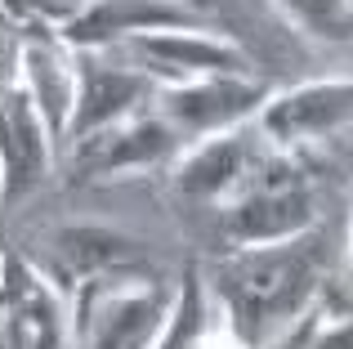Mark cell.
<instances>
[{
	"instance_id": "8992f818",
	"label": "cell",
	"mask_w": 353,
	"mask_h": 349,
	"mask_svg": "<svg viewBox=\"0 0 353 349\" xmlns=\"http://www.w3.org/2000/svg\"><path fill=\"white\" fill-rule=\"evenodd\" d=\"M264 139L277 152L300 157L313 143H327L331 134L353 126V77H327V81H304L295 90H282L264 103L255 117Z\"/></svg>"
},
{
	"instance_id": "7c38bea8",
	"label": "cell",
	"mask_w": 353,
	"mask_h": 349,
	"mask_svg": "<svg viewBox=\"0 0 353 349\" xmlns=\"http://www.w3.org/2000/svg\"><path fill=\"white\" fill-rule=\"evenodd\" d=\"M54 152H59V143H54L45 117L14 81L0 94V201L14 206V201L32 197L50 179Z\"/></svg>"
},
{
	"instance_id": "5bb4252c",
	"label": "cell",
	"mask_w": 353,
	"mask_h": 349,
	"mask_svg": "<svg viewBox=\"0 0 353 349\" xmlns=\"http://www.w3.org/2000/svg\"><path fill=\"white\" fill-rule=\"evenodd\" d=\"M50 251H54V269L50 282H68L77 296L85 282L94 278H112V273H143V242L117 233V228H99V224H68L50 233Z\"/></svg>"
},
{
	"instance_id": "e0dca14e",
	"label": "cell",
	"mask_w": 353,
	"mask_h": 349,
	"mask_svg": "<svg viewBox=\"0 0 353 349\" xmlns=\"http://www.w3.org/2000/svg\"><path fill=\"white\" fill-rule=\"evenodd\" d=\"M18 81V36L14 27H0V94Z\"/></svg>"
},
{
	"instance_id": "8fae6325",
	"label": "cell",
	"mask_w": 353,
	"mask_h": 349,
	"mask_svg": "<svg viewBox=\"0 0 353 349\" xmlns=\"http://www.w3.org/2000/svg\"><path fill=\"white\" fill-rule=\"evenodd\" d=\"M18 86L45 117L54 143H68L72 103H77V68H72V45L45 18H27L23 36H18Z\"/></svg>"
},
{
	"instance_id": "44dd1931",
	"label": "cell",
	"mask_w": 353,
	"mask_h": 349,
	"mask_svg": "<svg viewBox=\"0 0 353 349\" xmlns=\"http://www.w3.org/2000/svg\"><path fill=\"white\" fill-rule=\"evenodd\" d=\"M0 349H9V332H5V318H0Z\"/></svg>"
},
{
	"instance_id": "7402d4cb",
	"label": "cell",
	"mask_w": 353,
	"mask_h": 349,
	"mask_svg": "<svg viewBox=\"0 0 353 349\" xmlns=\"http://www.w3.org/2000/svg\"><path fill=\"white\" fill-rule=\"evenodd\" d=\"M9 9H14V18H23V5H18V0H9Z\"/></svg>"
},
{
	"instance_id": "ba28073f",
	"label": "cell",
	"mask_w": 353,
	"mask_h": 349,
	"mask_svg": "<svg viewBox=\"0 0 353 349\" xmlns=\"http://www.w3.org/2000/svg\"><path fill=\"white\" fill-rule=\"evenodd\" d=\"M179 152H183V134L152 103L148 112L125 117V121L72 143V170L81 179H117V174H130V170L165 166Z\"/></svg>"
},
{
	"instance_id": "7a4b0ae2",
	"label": "cell",
	"mask_w": 353,
	"mask_h": 349,
	"mask_svg": "<svg viewBox=\"0 0 353 349\" xmlns=\"http://www.w3.org/2000/svg\"><path fill=\"white\" fill-rule=\"evenodd\" d=\"M318 224V197L313 179L304 174L300 157L268 152L255 170L241 179L228 201H219V237L228 246H259L300 237Z\"/></svg>"
},
{
	"instance_id": "ffe728a7",
	"label": "cell",
	"mask_w": 353,
	"mask_h": 349,
	"mask_svg": "<svg viewBox=\"0 0 353 349\" xmlns=\"http://www.w3.org/2000/svg\"><path fill=\"white\" fill-rule=\"evenodd\" d=\"M18 18H14V9H9V0H0V27H14Z\"/></svg>"
},
{
	"instance_id": "d6986e66",
	"label": "cell",
	"mask_w": 353,
	"mask_h": 349,
	"mask_svg": "<svg viewBox=\"0 0 353 349\" xmlns=\"http://www.w3.org/2000/svg\"><path fill=\"white\" fill-rule=\"evenodd\" d=\"M170 5H179V9H188V14H197V18L210 23V5H215V0H170Z\"/></svg>"
},
{
	"instance_id": "5b68a950",
	"label": "cell",
	"mask_w": 353,
	"mask_h": 349,
	"mask_svg": "<svg viewBox=\"0 0 353 349\" xmlns=\"http://www.w3.org/2000/svg\"><path fill=\"white\" fill-rule=\"evenodd\" d=\"M268 86L255 72H219V77H201L188 86H161L157 94V112L183 134V143L210 139V134H228L237 126H250L268 103Z\"/></svg>"
},
{
	"instance_id": "6da1fadb",
	"label": "cell",
	"mask_w": 353,
	"mask_h": 349,
	"mask_svg": "<svg viewBox=\"0 0 353 349\" xmlns=\"http://www.w3.org/2000/svg\"><path fill=\"white\" fill-rule=\"evenodd\" d=\"M331 242L318 224L300 237L259 246H228L201 278L224 305L237 341L246 349H268L291 323H300L322 296Z\"/></svg>"
},
{
	"instance_id": "277c9868",
	"label": "cell",
	"mask_w": 353,
	"mask_h": 349,
	"mask_svg": "<svg viewBox=\"0 0 353 349\" xmlns=\"http://www.w3.org/2000/svg\"><path fill=\"white\" fill-rule=\"evenodd\" d=\"M72 68H77V103H72L68 148L108 126L139 117L157 103L161 86L148 77L139 63H117L108 50H85L72 45Z\"/></svg>"
},
{
	"instance_id": "9c48e42d",
	"label": "cell",
	"mask_w": 353,
	"mask_h": 349,
	"mask_svg": "<svg viewBox=\"0 0 353 349\" xmlns=\"http://www.w3.org/2000/svg\"><path fill=\"white\" fill-rule=\"evenodd\" d=\"M273 152V143L264 139L255 121L237 126L228 134H210V139H197L174 157L170 183L179 197L188 201H228L241 188L250 170Z\"/></svg>"
},
{
	"instance_id": "cb8c5ba5",
	"label": "cell",
	"mask_w": 353,
	"mask_h": 349,
	"mask_svg": "<svg viewBox=\"0 0 353 349\" xmlns=\"http://www.w3.org/2000/svg\"><path fill=\"white\" fill-rule=\"evenodd\" d=\"M0 260H5V242H0Z\"/></svg>"
},
{
	"instance_id": "4fadbf2b",
	"label": "cell",
	"mask_w": 353,
	"mask_h": 349,
	"mask_svg": "<svg viewBox=\"0 0 353 349\" xmlns=\"http://www.w3.org/2000/svg\"><path fill=\"white\" fill-rule=\"evenodd\" d=\"M59 36L68 45H85V50H108V45H125L143 32H170V27H210L206 18L188 14V9L170 5V0H85L81 9L63 14Z\"/></svg>"
},
{
	"instance_id": "9a60e30c",
	"label": "cell",
	"mask_w": 353,
	"mask_h": 349,
	"mask_svg": "<svg viewBox=\"0 0 353 349\" xmlns=\"http://www.w3.org/2000/svg\"><path fill=\"white\" fill-rule=\"evenodd\" d=\"M206 296H210V287L201 278V269H183L179 287H174V309H170V318H165L152 349H197L206 327H210V300Z\"/></svg>"
},
{
	"instance_id": "52a82bcc",
	"label": "cell",
	"mask_w": 353,
	"mask_h": 349,
	"mask_svg": "<svg viewBox=\"0 0 353 349\" xmlns=\"http://www.w3.org/2000/svg\"><path fill=\"white\" fill-rule=\"evenodd\" d=\"M121 50L130 63L148 72L157 86H188L201 77H219V72H255L250 54L237 41L210 32V27H170V32H143L125 41Z\"/></svg>"
},
{
	"instance_id": "603a6c76",
	"label": "cell",
	"mask_w": 353,
	"mask_h": 349,
	"mask_svg": "<svg viewBox=\"0 0 353 349\" xmlns=\"http://www.w3.org/2000/svg\"><path fill=\"white\" fill-rule=\"evenodd\" d=\"M349 260H353V228H349Z\"/></svg>"
},
{
	"instance_id": "30bf717a",
	"label": "cell",
	"mask_w": 353,
	"mask_h": 349,
	"mask_svg": "<svg viewBox=\"0 0 353 349\" xmlns=\"http://www.w3.org/2000/svg\"><path fill=\"white\" fill-rule=\"evenodd\" d=\"M0 318L9 332V349H68L63 296L18 251H5L0 260Z\"/></svg>"
},
{
	"instance_id": "3957f363",
	"label": "cell",
	"mask_w": 353,
	"mask_h": 349,
	"mask_svg": "<svg viewBox=\"0 0 353 349\" xmlns=\"http://www.w3.org/2000/svg\"><path fill=\"white\" fill-rule=\"evenodd\" d=\"M174 309V287L157 273H112L72 296L81 349H152Z\"/></svg>"
},
{
	"instance_id": "2e32d148",
	"label": "cell",
	"mask_w": 353,
	"mask_h": 349,
	"mask_svg": "<svg viewBox=\"0 0 353 349\" xmlns=\"http://www.w3.org/2000/svg\"><path fill=\"white\" fill-rule=\"evenodd\" d=\"M277 14L318 45H353V0H273Z\"/></svg>"
},
{
	"instance_id": "ac0fdd59",
	"label": "cell",
	"mask_w": 353,
	"mask_h": 349,
	"mask_svg": "<svg viewBox=\"0 0 353 349\" xmlns=\"http://www.w3.org/2000/svg\"><path fill=\"white\" fill-rule=\"evenodd\" d=\"M309 349H353V314L349 318H336L331 327H322V332L313 336Z\"/></svg>"
}]
</instances>
